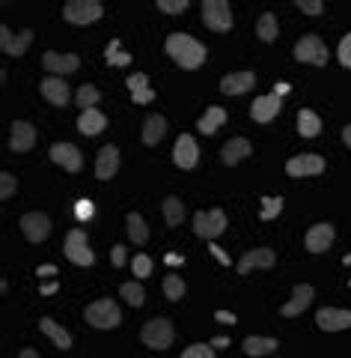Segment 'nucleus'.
Returning <instances> with one entry per match:
<instances>
[{"label":"nucleus","instance_id":"1","mask_svg":"<svg viewBox=\"0 0 351 358\" xmlns=\"http://www.w3.org/2000/svg\"><path fill=\"white\" fill-rule=\"evenodd\" d=\"M167 54L188 72H194L206 63V45L194 36H188V33H173V36H167Z\"/></svg>","mask_w":351,"mask_h":358},{"label":"nucleus","instance_id":"2","mask_svg":"<svg viewBox=\"0 0 351 358\" xmlns=\"http://www.w3.org/2000/svg\"><path fill=\"white\" fill-rule=\"evenodd\" d=\"M87 322L89 326H96V329H117L122 322V313L117 308V301L98 299V301H93V305L87 308Z\"/></svg>","mask_w":351,"mask_h":358},{"label":"nucleus","instance_id":"3","mask_svg":"<svg viewBox=\"0 0 351 358\" xmlns=\"http://www.w3.org/2000/svg\"><path fill=\"white\" fill-rule=\"evenodd\" d=\"M63 15L69 24H96V21L105 15V6H101L98 0H69Z\"/></svg>","mask_w":351,"mask_h":358},{"label":"nucleus","instance_id":"4","mask_svg":"<svg viewBox=\"0 0 351 358\" xmlns=\"http://www.w3.org/2000/svg\"><path fill=\"white\" fill-rule=\"evenodd\" d=\"M226 230V212L223 209H202V212H197L194 215V233L200 239H218L221 233Z\"/></svg>","mask_w":351,"mask_h":358},{"label":"nucleus","instance_id":"5","mask_svg":"<svg viewBox=\"0 0 351 358\" xmlns=\"http://www.w3.org/2000/svg\"><path fill=\"white\" fill-rule=\"evenodd\" d=\"M202 24L209 30H218V33H226L232 27V9L226 0H206L202 3Z\"/></svg>","mask_w":351,"mask_h":358},{"label":"nucleus","instance_id":"6","mask_svg":"<svg viewBox=\"0 0 351 358\" xmlns=\"http://www.w3.org/2000/svg\"><path fill=\"white\" fill-rule=\"evenodd\" d=\"M140 338H143V343L149 346V350H167V346L173 343V326H170V320L155 317V320H149L143 326Z\"/></svg>","mask_w":351,"mask_h":358},{"label":"nucleus","instance_id":"7","mask_svg":"<svg viewBox=\"0 0 351 358\" xmlns=\"http://www.w3.org/2000/svg\"><path fill=\"white\" fill-rule=\"evenodd\" d=\"M295 57L301 60V63H313V66H324L327 63V48H324V42L319 39V36H304V39H298V45H295Z\"/></svg>","mask_w":351,"mask_h":358},{"label":"nucleus","instance_id":"8","mask_svg":"<svg viewBox=\"0 0 351 358\" xmlns=\"http://www.w3.org/2000/svg\"><path fill=\"white\" fill-rule=\"evenodd\" d=\"M66 254H69V260L77 266H93V260H96V254L89 251V245H87L84 230H69V236H66Z\"/></svg>","mask_w":351,"mask_h":358},{"label":"nucleus","instance_id":"9","mask_svg":"<svg viewBox=\"0 0 351 358\" xmlns=\"http://www.w3.org/2000/svg\"><path fill=\"white\" fill-rule=\"evenodd\" d=\"M21 230H24V236L33 242V245H39L48 239V233H51V218L45 215V212H27L24 218H21Z\"/></svg>","mask_w":351,"mask_h":358},{"label":"nucleus","instance_id":"10","mask_svg":"<svg viewBox=\"0 0 351 358\" xmlns=\"http://www.w3.org/2000/svg\"><path fill=\"white\" fill-rule=\"evenodd\" d=\"M324 171V159L315 152H307V155H295V159L286 162V173L289 176H319Z\"/></svg>","mask_w":351,"mask_h":358},{"label":"nucleus","instance_id":"11","mask_svg":"<svg viewBox=\"0 0 351 358\" xmlns=\"http://www.w3.org/2000/svg\"><path fill=\"white\" fill-rule=\"evenodd\" d=\"M315 326L322 331H343L351 329V310H339V308H322L315 313Z\"/></svg>","mask_w":351,"mask_h":358},{"label":"nucleus","instance_id":"12","mask_svg":"<svg viewBox=\"0 0 351 358\" xmlns=\"http://www.w3.org/2000/svg\"><path fill=\"white\" fill-rule=\"evenodd\" d=\"M33 39V30H21L18 36H13V30H9L6 24L0 27V48H3V54H9V57H21V54L27 51V45Z\"/></svg>","mask_w":351,"mask_h":358},{"label":"nucleus","instance_id":"13","mask_svg":"<svg viewBox=\"0 0 351 358\" xmlns=\"http://www.w3.org/2000/svg\"><path fill=\"white\" fill-rule=\"evenodd\" d=\"M51 159L57 164H63L69 173H77L84 167V155H81V150H77L75 143H54V147H51Z\"/></svg>","mask_w":351,"mask_h":358},{"label":"nucleus","instance_id":"14","mask_svg":"<svg viewBox=\"0 0 351 358\" xmlns=\"http://www.w3.org/2000/svg\"><path fill=\"white\" fill-rule=\"evenodd\" d=\"M315 296V289L310 284H295V289H292V301H286V305L280 308L283 317H298V313H304L310 308V301Z\"/></svg>","mask_w":351,"mask_h":358},{"label":"nucleus","instance_id":"15","mask_svg":"<svg viewBox=\"0 0 351 358\" xmlns=\"http://www.w3.org/2000/svg\"><path fill=\"white\" fill-rule=\"evenodd\" d=\"M197 159H200L197 141L191 138V134H182V138L176 141V147H173V162L182 167V171H191V167L197 164Z\"/></svg>","mask_w":351,"mask_h":358},{"label":"nucleus","instance_id":"16","mask_svg":"<svg viewBox=\"0 0 351 358\" xmlns=\"http://www.w3.org/2000/svg\"><path fill=\"white\" fill-rule=\"evenodd\" d=\"M42 66L54 75H69L75 72L77 66H81V60H77V54H57V51H45L42 54Z\"/></svg>","mask_w":351,"mask_h":358},{"label":"nucleus","instance_id":"17","mask_svg":"<svg viewBox=\"0 0 351 358\" xmlns=\"http://www.w3.org/2000/svg\"><path fill=\"white\" fill-rule=\"evenodd\" d=\"M33 143H36V129H33L27 120H15L13 134H9V147L15 152H27V150H33Z\"/></svg>","mask_w":351,"mask_h":358},{"label":"nucleus","instance_id":"18","mask_svg":"<svg viewBox=\"0 0 351 358\" xmlns=\"http://www.w3.org/2000/svg\"><path fill=\"white\" fill-rule=\"evenodd\" d=\"M304 245H307V251H313V254H324L334 245V227L331 224H313L307 230V242Z\"/></svg>","mask_w":351,"mask_h":358},{"label":"nucleus","instance_id":"19","mask_svg":"<svg viewBox=\"0 0 351 358\" xmlns=\"http://www.w3.org/2000/svg\"><path fill=\"white\" fill-rule=\"evenodd\" d=\"M274 260H277V254L271 248H253L239 260V272L247 275V272H253V268H271Z\"/></svg>","mask_w":351,"mask_h":358},{"label":"nucleus","instance_id":"20","mask_svg":"<svg viewBox=\"0 0 351 358\" xmlns=\"http://www.w3.org/2000/svg\"><path fill=\"white\" fill-rule=\"evenodd\" d=\"M39 87H42V96L48 99L51 105H57V108H66V105H69L72 93H69V84H66L63 78H45Z\"/></svg>","mask_w":351,"mask_h":358},{"label":"nucleus","instance_id":"21","mask_svg":"<svg viewBox=\"0 0 351 358\" xmlns=\"http://www.w3.org/2000/svg\"><path fill=\"white\" fill-rule=\"evenodd\" d=\"M119 171V150L107 143V147L98 150V159H96V176L98 179H110L113 173Z\"/></svg>","mask_w":351,"mask_h":358},{"label":"nucleus","instance_id":"22","mask_svg":"<svg viewBox=\"0 0 351 358\" xmlns=\"http://www.w3.org/2000/svg\"><path fill=\"white\" fill-rule=\"evenodd\" d=\"M277 114H280V96H277V93L259 96L256 102H253V108H251V117H253L256 122H271Z\"/></svg>","mask_w":351,"mask_h":358},{"label":"nucleus","instance_id":"23","mask_svg":"<svg viewBox=\"0 0 351 358\" xmlns=\"http://www.w3.org/2000/svg\"><path fill=\"white\" fill-rule=\"evenodd\" d=\"M253 84H256V75L253 72H232V75H226L223 81H221V93H226V96H241Z\"/></svg>","mask_w":351,"mask_h":358},{"label":"nucleus","instance_id":"24","mask_svg":"<svg viewBox=\"0 0 351 358\" xmlns=\"http://www.w3.org/2000/svg\"><path fill=\"white\" fill-rule=\"evenodd\" d=\"M107 126V117L101 114V110H81V117H77V131L87 134V138H93V134H101Z\"/></svg>","mask_w":351,"mask_h":358},{"label":"nucleus","instance_id":"25","mask_svg":"<svg viewBox=\"0 0 351 358\" xmlns=\"http://www.w3.org/2000/svg\"><path fill=\"white\" fill-rule=\"evenodd\" d=\"M167 134V120L161 114H149L143 122V143L146 147H158Z\"/></svg>","mask_w":351,"mask_h":358},{"label":"nucleus","instance_id":"26","mask_svg":"<svg viewBox=\"0 0 351 358\" xmlns=\"http://www.w3.org/2000/svg\"><path fill=\"white\" fill-rule=\"evenodd\" d=\"M126 84H128V90H131V96H134V102L137 105H149L155 99V90H149V78H146L143 72H134Z\"/></svg>","mask_w":351,"mask_h":358},{"label":"nucleus","instance_id":"27","mask_svg":"<svg viewBox=\"0 0 351 358\" xmlns=\"http://www.w3.org/2000/svg\"><path fill=\"white\" fill-rule=\"evenodd\" d=\"M39 329L48 334V338L57 343V350H72V334L66 331L63 326H57V322L51 320V317H42L39 320Z\"/></svg>","mask_w":351,"mask_h":358},{"label":"nucleus","instance_id":"28","mask_svg":"<svg viewBox=\"0 0 351 358\" xmlns=\"http://www.w3.org/2000/svg\"><path fill=\"white\" fill-rule=\"evenodd\" d=\"M251 155V141H244V138H232L226 147L221 150V159H223V164H239L241 159H247Z\"/></svg>","mask_w":351,"mask_h":358},{"label":"nucleus","instance_id":"29","mask_svg":"<svg viewBox=\"0 0 351 358\" xmlns=\"http://www.w3.org/2000/svg\"><path fill=\"white\" fill-rule=\"evenodd\" d=\"M223 120H226V110H223V108H218V105H214V108H209L206 114L200 117L197 129H200L202 134H211L214 129H221V126H223Z\"/></svg>","mask_w":351,"mask_h":358},{"label":"nucleus","instance_id":"30","mask_svg":"<svg viewBox=\"0 0 351 358\" xmlns=\"http://www.w3.org/2000/svg\"><path fill=\"white\" fill-rule=\"evenodd\" d=\"M298 131H301V138H315V134L322 131L319 114H313V110H298Z\"/></svg>","mask_w":351,"mask_h":358},{"label":"nucleus","instance_id":"31","mask_svg":"<svg viewBox=\"0 0 351 358\" xmlns=\"http://www.w3.org/2000/svg\"><path fill=\"white\" fill-rule=\"evenodd\" d=\"M241 346H244V352H247V355L259 358V355L274 352V350H277V341H274V338H247Z\"/></svg>","mask_w":351,"mask_h":358},{"label":"nucleus","instance_id":"32","mask_svg":"<svg viewBox=\"0 0 351 358\" xmlns=\"http://www.w3.org/2000/svg\"><path fill=\"white\" fill-rule=\"evenodd\" d=\"M164 221L170 224V227H176V224H182V218H185V203L179 197H167L164 200Z\"/></svg>","mask_w":351,"mask_h":358},{"label":"nucleus","instance_id":"33","mask_svg":"<svg viewBox=\"0 0 351 358\" xmlns=\"http://www.w3.org/2000/svg\"><path fill=\"white\" fill-rule=\"evenodd\" d=\"M256 33H259V39H262V42H274L277 39V15H271V13L259 15Z\"/></svg>","mask_w":351,"mask_h":358},{"label":"nucleus","instance_id":"34","mask_svg":"<svg viewBox=\"0 0 351 358\" xmlns=\"http://www.w3.org/2000/svg\"><path fill=\"white\" fill-rule=\"evenodd\" d=\"M128 236L137 245H143L149 239V230H146V221H143L140 212H128Z\"/></svg>","mask_w":351,"mask_h":358},{"label":"nucleus","instance_id":"35","mask_svg":"<svg viewBox=\"0 0 351 358\" xmlns=\"http://www.w3.org/2000/svg\"><path fill=\"white\" fill-rule=\"evenodd\" d=\"M119 296L126 299L131 308H143V305H146V293H143V287H140V284H134V281L122 284V287H119Z\"/></svg>","mask_w":351,"mask_h":358},{"label":"nucleus","instance_id":"36","mask_svg":"<svg viewBox=\"0 0 351 358\" xmlns=\"http://www.w3.org/2000/svg\"><path fill=\"white\" fill-rule=\"evenodd\" d=\"M164 296H167L170 301H182V296H185V281H182V278L167 275V278H164Z\"/></svg>","mask_w":351,"mask_h":358},{"label":"nucleus","instance_id":"37","mask_svg":"<svg viewBox=\"0 0 351 358\" xmlns=\"http://www.w3.org/2000/svg\"><path fill=\"white\" fill-rule=\"evenodd\" d=\"M98 99H101V93H98V90H96L93 84H84V87H77V96H75V102L81 105L84 110H89V108H93V105L98 102Z\"/></svg>","mask_w":351,"mask_h":358},{"label":"nucleus","instance_id":"38","mask_svg":"<svg viewBox=\"0 0 351 358\" xmlns=\"http://www.w3.org/2000/svg\"><path fill=\"white\" fill-rule=\"evenodd\" d=\"M107 63H113V66H128L131 63V57L122 51L119 39H110V45H107Z\"/></svg>","mask_w":351,"mask_h":358},{"label":"nucleus","instance_id":"39","mask_svg":"<svg viewBox=\"0 0 351 358\" xmlns=\"http://www.w3.org/2000/svg\"><path fill=\"white\" fill-rule=\"evenodd\" d=\"M182 358H214V346L211 343H194L182 352Z\"/></svg>","mask_w":351,"mask_h":358},{"label":"nucleus","instance_id":"40","mask_svg":"<svg viewBox=\"0 0 351 358\" xmlns=\"http://www.w3.org/2000/svg\"><path fill=\"white\" fill-rule=\"evenodd\" d=\"M283 200L280 197H262V221H271L274 215H280Z\"/></svg>","mask_w":351,"mask_h":358},{"label":"nucleus","instance_id":"41","mask_svg":"<svg viewBox=\"0 0 351 358\" xmlns=\"http://www.w3.org/2000/svg\"><path fill=\"white\" fill-rule=\"evenodd\" d=\"M336 54H339V63H343L345 69H351V33H348V36L339 39V48H336Z\"/></svg>","mask_w":351,"mask_h":358},{"label":"nucleus","instance_id":"42","mask_svg":"<svg viewBox=\"0 0 351 358\" xmlns=\"http://www.w3.org/2000/svg\"><path fill=\"white\" fill-rule=\"evenodd\" d=\"M149 272H152V260L146 254H137L134 257V275L137 278H149Z\"/></svg>","mask_w":351,"mask_h":358},{"label":"nucleus","instance_id":"43","mask_svg":"<svg viewBox=\"0 0 351 358\" xmlns=\"http://www.w3.org/2000/svg\"><path fill=\"white\" fill-rule=\"evenodd\" d=\"M13 192H15V176L13 173H0V197L9 200Z\"/></svg>","mask_w":351,"mask_h":358},{"label":"nucleus","instance_id":"44","mask_svg":"<svg viewBox=\"0 0 351 358\" xmlns=\"http://www.w3.org/2000/svg\"><path fill=\"white\" fill-rule=\"evenodd\" d=\"M158 9L161 13H185L188 0H158Z\"/></svg>","mask_w":351,"mask_h":358},{"label":"nucleus","instance_id":"45","mask_svg":"<svg viewBox=\"0 0 351 358\" xmlns=\"http://www.w3.org/2000/svg\"><path fill=\"white\" fill-rule=\"evenodd\" d=\"M298 6H301V13H307V15H319L322 13V0H298Z\"/></svg>","mask_w":351,"mask_h":358},{"label":"nucleus","instance_id":"46","mask_svg":"<svg viewBox=\"0 0 351 358\" xmlns=\"http://www.w3.org/2000/svg\"><path fill=\"white\" fill-rule=\"evenodd\" d=\"M75 215L77 218H89V215H93V203H89V200H77V203H75Z\"/></svg>","mask_w":351,"mask_h":358},{"label":"nucleus","instance_id":"47","mask_svg":"<svg viewBox=\"0 0 351 358\" xmlns=\"http://www.w3.org/2000/svg\"><path fill=\"white\" fill-rule=\"evenodd\" d=\"M113 266H126V248L122 245H113Z\"/></svg>","mask_w":351,"mask_h":358},{"label":"nucleus","instance_id":"48","mask_svg":"<svg viewBox=\"0 0 351 358\" xmlns=\"http://www.w3.org/2000/svg\"><path fill=\"white\" fill-rule=\"evenodd\" d=\"M214 317H218L221 322H235V313H230V310H218Z\"/></svg>","mask_w":351,"mask_h":358},{"label":"nucleus","instance_id":"49","mask_svg":"<svg viewBox=\"0 0 351 358\" xmlns=\"http://www.w3.org/2000/svg\"><path fill=\"white\" fill-rule=\"evenodd\" d=\"M211 254H214V257H218V260H221L223 266H226V263H230V257H226V254H223V251L218 248V245H211Z\"/></svg>","mask_w":351,"mask_h":358},{"label":"nucleus","instance_id":"50","mask_svg":"<svg viewBox=\"0 0 351 358\" xmlns=\"http://www.w3.org/2000/svg\"><path fill=\"white\" fill-rule=\"evenodd\" d=\"M18 358H39V352H36V350H21Z\"/></svg>","mask_w":351,"mask_h":358},{"label":"nucleus","instance_id":"51","mask_svg":"<svg viewBox=\"0 0 351 358\" xmlns=\"http://www.w3.org/2000/svg\"><path fill=\"white\" fill-rule=\"evenodd\" d=\"M39 275H57V268H54V266H42Z\"/></svg>","mask_w":351,"mask_h":358},{"label":"nucleus","instance_id":"52","mask_svg":"<svg viewBox=\"0 0 351 358\" xmlns=\"http://www.w3.org/2000/svg\"><path fill=\"white\" fill-rule=\"evenodd\" d=\"M343 141H345L348 147H351V126H345V129H343Z\"/></svg>","mask_w":351,"mask_h":358},{"label":"nucleus","instance_id":"53","mask_svg":"<svg viewBox=\"0 0 351 358\" xmlns=\"http://www.w3.org/2000/svg\"><path fill=\"white\" fill-rule=\"evenodd\" d=\"M226 343H230V338H214L211 341V346H226Z\"/></svg>","mask_w":351,"mask_h":358}]
</instances>
